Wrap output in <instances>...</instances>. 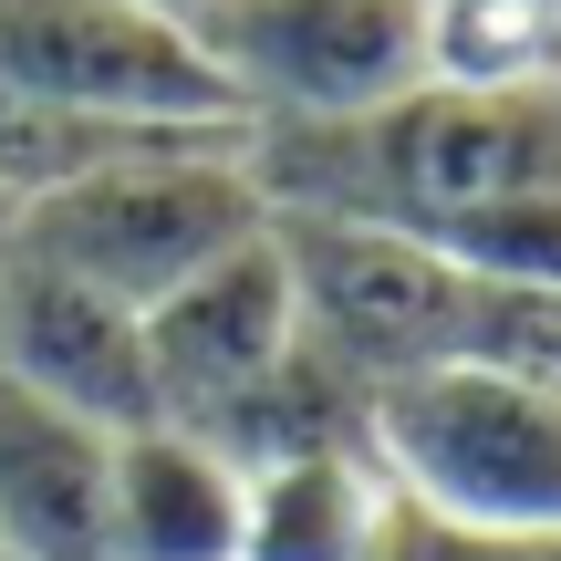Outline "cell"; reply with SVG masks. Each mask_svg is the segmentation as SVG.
<instances>
[{
    "label": "cell",
    "instance_id": "52a82bcc",
    "mask_svg": "<svg viewBox=\"0 0 561 561\" xmlns=\"http://www.w3.org/2000/svg\"><path fill=\"white\" fill-rule=\"evenodd\" d=\"M301 354V312H291V271H280V240H240L229 261H208L198 280L146 312V396H157V426H187V437L219 447L250 405L291 375Z\"/></svg>",
    "mask_w": 561,
    "mask_h": 561
},
{
    "label": "cell",
    "instance_id": "8992f818",
    "mask_svg": "<svg viewBox=\"0 0 561 561\" xmlns=\"http://www.w3.org/2000/svg\"><path fill=\"white\" fill-rule=\"evenodd\" d=\"M0 83L94 125H240L187 21L146 0H0Z\"/></svg>",
    "mask_w": 561,
    "mask_h": 561
},
{
    "label": "cell",
    "instance_id": "2e32d148",
    "mask_svg": "<svg viewBox=\"0 0 561 561\" xmlns=\"http://www.w3.org/2000/svg\"><path fill=\"white\" fill-rule=\"evenodd\" d=\"M146 11H167V21H187V11H208V0H146Z\"/></svg>",
    "mask_w": 561,
    "mask_h": 561
},
{
    "label": "cell",
    "instance_id": "6da1fadb",
    "mask_svg": "<svg viewBox=\"0 0 561 561\" xmlns=\"http://www.w3.org/2000/svg\"><path fill=\"white\" fill-rule=\"evenodd\" d=\"M250 178L271 208L437 240L489 198L561 187V83H416L354 125L250 136Z\"/></svg>",
    "mask_w": 561,
    "mask_h": 561
},
{
    "label": "cell",
    "instance_id": "7c38bea8",
    "mask_svg": "<svg viewBox=\"0 0 561 561\" xmlns=\"http://www.w3.org/2000/svg\"><path fill=\"white\" fill-rule=\"evenodd\" d=\"M426 83H561V0H416Z\"/></svg>",
    "mask_w": 561,
    "mask_h": 561
},
{
    "label": "cell",
    "instance_id": "30bf717a",
    "mask_svg": "<svg viewBox=\"0 0 561 561\" xmlns=\"http://www.w3.org/2000/svg\"><path fill=\"white\" fill-rule=\"evenodd\" d=\"M104 561H240V458L187 426H125L104 489Z\"/></svg>",
    "mask_w": 561,
    "mask_h": 561
},
{
    "label": "cell",
    "instance_id": "277c9868",
    "mask_svg": "<svg viewBox=\"0 0 561 561\" xmlns=\"http://www.w3.org/2000/svg\"><path fill=\"white\" fill-rule=\"evenodd\" d=\"M271 240H280V271H291L301 343L343 385L385 396L405 375L468 364L479 280L447 250L405 240V229H375V219H312V208H271Z\"/></svg>",
    "mask_w": 561,
    "mask_h": 561
},
{
    "label": "cell",
    "instance_id": "ac0fdd59",
    "mask_svg": "<svg viewBox=\"0 0 561 561\" xmlns=\"http://www.w3.org/2000/svg\"><path fill=\"white\" fill-rule=\"evenodd\" d=\"M0 561H21V551H11V530H0Z\"/></svg>",
    "mask_w": 561,
    "mask_h": 561
},
{
    "label": "cell",
    "instance_id": "7a4b0ae2",
    "mask_svg": "<svg viewBox=\"0 0 561 561\" xmlns=\"http://www.w3.org/2000/svg\"><path fill=\"white\" fill-rule=\"evenodd\" d=\"M261 229H271V198L250 178V125L146 136L21 208V250L73 271L83 291L125 301V312H157L178 280H198Z\"/></svg>",
    "mask_w": 561,
    "mask_h": 561
},
{
    "label": "cell",
    "instance_id": "5bb4252c",
    "mask_svg": "<svg viewBox=\"0 0 561 561\" xmlns=\"http://www.w3.org/2000/svg\"><path fill=\"white\" fill-rule=\"evenodd\" d=\"M375 561H530V541H500V530H468V520H437L396 489V520H385Z\"/></svg>",
    "mask_w": 561,
    "mask_h": 561
},
{
    "label": "cell",
    "instance_id": "ba28073f",
    "mask_svg": "<svg viewBox=\"0 0 561 561\" xmlns=\"http://www.w3.org/2000/svg\"><path fill=\"white\" fill-rule=\"evenodd\" d=\"M0 385H32V396L73 405L94 426H157L146 396V312L83 291L73 271L11 250L0 261Z\"/></svg>",
    "mask_w": 561,
    "mask_h": 561
},
{
    "label": "cell",
    "instance_id": "e0dca14e",
    "mask_svg": "<svg viewBox=\"0 0 561 561\" xmlns=\"http://www.w3.org/2000/svg\"><path fill=\"white\" fill-rule=\"evenodd\" d=\"M530 561H561V530H551V541H530Z\"/></svg>",
    "mask_w": 561,
    "mask_h": 561
},
{
    "label": "cell",
    "instance_id": "4fadbf2b",
    "mask_svg": "<svg viewBox=\"0 0 561 561\" xmlns=\"http://www.w3.org/2000/svg\"><path fill=\"white\" fill-rule=\"evenodd\" d=\"M426 250H447L479 291H551L561 301V187L489 198V208H468V219H447Z\"/></svg>",
    "mask_w": 561,
    "mask_h": 561
},
{
    "label": "cell",
    "instance_id": "5b68a950",
    "mask_svg": "<svg viewBox=\"0 0 561 561\" xmlns=\"http://www.w3.org/2000/svg\"><path fill=\"white\" fill-rule=\"evenodd\" d=\"M187 42L250 136L354 125L426 83L416 0H208L187 11Z\"/></svg>",
    "mask_w": 561,
    "mask_h": 561
},
{
    "label": "cell",
    "instance_id": "8fae6325",
    "mask_svg": "<svg viewBox=\"0 0 561 561\" xmlns=\"http://www.w3.org/2000/svg\"><path fill=\"white\" fill-rule=\"evenodd\" d=\"M385 520H396V479L364 437L240 468V561H375Z\"/></svg>",
    "mask_w": 561,
    "mask_h": 561
},
{
    "label": "cell",
    "instance_id": "9c48e42d",
    "mask_svg": "<svg viewBox=\"0 0 561 561\" xmlns=\"http://www.w3.org/2000/svg\"><path fill=\"white\" fill-rule=\"evenodd\" d=\"M104 489H115V426L0 385V530L21 561H104Z\"/></svg>",
    "mask_w": 561,
    "mask_h": 561
},
{
    "label": "cell",
    "instance_id": "9a60e30c",
    "mask_svg": "<svg viewBox=\"0 0 561 561\" xmlns=\"http://www.w3.org/2000/svg\"><path fill=\"white\" fill-rule=\"evenodd\" d=\"M11 250H21V198L0 187V261H11Z\"/></svg>",
    "mask_w": 561,
    "mask_h": 561
},
{
    "label": "cell",
    "instance_id": "3957f363",
    "mask_svg": "<svg viewBox=\"0 0 561 561\" xmlns=\"http://www.w3.org/2000/svg\"><path fill=\"white\" fill-rule=\"evenodd\" d=\"M364 447L416 510L500 541L561 530V385L510 364H437L364 405Z\"/></svg>",
    "mask_w": 561,
    "mask_h": 561
}]
</instances>
